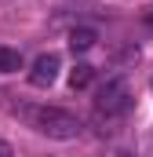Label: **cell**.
I'll return each mask as SVG.
<instances>
[{"mask_svg": "<svg viewBox=\"0 0 153 157\" xmlns=\"http://www.w3.org/2000/svg\"><path fill=\"white\" fill-rule=\"evenodd\" d=\"M0 157H15V150H11V143H4V139H0Z\"/></svg>", "mask_w": 153, "mask_h": 157, "instance_id": "7", "label": "cell"}, {"mask_svg": "<svg viewBox=\"0 0 153 157\" xmlns=\"http://www.w3.org/2000/svg\"><path fill=\"white\" fill-rule=\"evenodd\" d=\"M58 70H62V59H58L55 51H47V55H40L37 62H33V70H29V84H33V88H51L55 77H58Z\"/></svg>", "mask_w": 153, "mask_h": 157, "instance_id": "3", "label": "cell"}, {"mask_svg": "<svg viewBox=\"0 0 153 157\" xmlns=\"http://www.w3.org/2000/svg\"><path fill=\"white\" fill-rule=\"evenodd\" d=\"M22 70V55L15 48H0V73H18Z\"/></svg>", "mask_w": 153, "mask_h": 157, "instance_id": "6", "label": "cell"}, {"mask_svg": "<svg viewBox=\"0 0 153 157\" xmlns=\"http://www.w3.org/2000/svg\"><path fill=\"white\" fill-rule=\"evenodd\" d=\"M146 26H153V15H150V18H146Z\"/></svg>", "mask_w": 153, "mask_h": 157, "instance_id": "8", "label": "cell"}, {"mask_svg": "<svg viewBox=\"0 0 153 157\" xmlns=\"http://www.w3.org/2000/svg\"><path fill=\"white\" fill-rule=\"evenodd\" d=\"M128 106H131V88H128V77L106 80V88H102V91H99V99H95V113L110 121V117L128 113Z\"/></svg>", "mask_w": 153, "mask_h": 157, "instance_id": "2", "label": "cell"}, {"mask_svg": "<svg viewBox=\"0 0 153 157\" xmlns=\"http://www.w3.org/2000/svg\"><path fill=\"white\" fill-rule=\"evenodd\" d=\"M95 40H99V33L91 26H76L73 33H69V48L73 51H88V48H95Z\"/></svg>", "mask_w": 153, "mask_h": 157, "instance_id": "4", "label": "cell"}, {"mask_svg": "<svg viewBox=\"0 0 153 157\" xmlns=\"http://www.w3.org/2000/svg\"><path fill=\"white\" fill-rule=\"evenodd\" d=\"M15 117H22L33 132L47 135V139H80L84 132V121L69 113V110H58V106H33V102H18L11 106Z\"/></svg>", "mask_w": 153, "mask_h": 157, "instance_id": "1", "label": "cell"}, {"mask_svg": "<svg viewBox=\"0 0 153 157\" xmlns=\"http://www.w3.org/2000/svg\"><path fill=\"white\" fill-rule=\"evenodd\" d=\"M91 77H95V66L76 62L73 70H69V88H73V91H80V88H88V84H91Z\"/></svg>", "mask_w": 153, "mask_h": 157, "instance_id": "5", "label": "cell"}]
</instances>
